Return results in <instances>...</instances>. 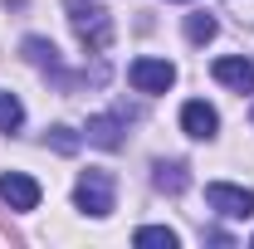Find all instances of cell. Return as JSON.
<instances>
[{"instance_id":"9","label":"cell","mask_w":254,"mask_h":249,"mask_svg":"<svg viewBox=\"0 0 254 249\" xmlns=\"http://www.w3.org/2000/svg\"><path fill=\"white\" fill-rule=\"evenodd\" d=\"M20 49H25V59H30L34 68H49V73H59V49H54L49 39H39V34H30V39H25Z\"/></svg>"},{"instance_id":"3","label":"cell","mask_w":254,"mask_h":249,"mask_svg":"<svg viewBox=\"0 0 254 249\" xmlns=\"http://www.w3.org/2000/svg\"><path fill=\"white\" fill-rule=\"evenodd\" d=\"M127 83H132L137 93H166V88L176 83V63H171V59H152V54H142V59L127 63Z\"/></svg>"},{"instance_id":"2","label":"cell","mask_w":254,"mask_h":249,"mask_svg":"<svg viewBox=\"0 0 254 249\" xmlns=\"http://www.w3.org/2000/svg\"><path fill=\"white\" fill-rule=\"evenodd\" d=\"M73 205H78L83 215H93V220H108L113 205H118V181H113L108 171H83V176L73 181Z\"/></svg>"},{"instance_id":"8","label":"cell","mask_w":254,"mask_h":249,"mask_svg":"<svg viewBox=\"0 0 254 249\" xmlns=\"http://www.w3.org/2000/svg\"><path fill=\"white\" fill-rule=\"evenodd\" d=\"M123 113H98V118H88V132H83V137H88V142H93V147H103V152H118V147H123Z\"/></svg>"},{"instance_id":"14","label":"cell","mask_w":254,"mask_h":249,"mask_svg":"<svg viewBox=\"0 0 254 249\" xmlns=\"http://www.w3.org/2000/svg\"><path fill=\"white\" fill-rule=\"evenodd\" d=\"M44 142H49V147H54V152H78V137H73V127H49V137H44Z\"/></svg>"},{"instance_id":"6","label":"cell","mask_w":254,"mask_h":249,"mask_svg":"<svg viewBox=\"0 0 254 249\" xmlns=\"http://www.w3.org/2000/svg\"><path fill=\"white\" fill-rule=\"evenodd\" d=\"M0 200H5L10 210H34V205H39V181L25 176V171H5V176H0Z\"/></svg>"},{"instance_id":"4","label":"cell","mask_w":254,"mask_h":249,"mask_svg":"<svg viewBox=\"0 0 254 249\" xmlns=\"http://www.w3.org/2000/svg\"><path fill=\"white\" fill-rule=\"evenodd\" d=\"M205 205L225 220H250L254 215V190L245 186H230V181H210L205 186Z\"/></svg>"},{"instance_id":"5","label":"cell","mask_w":254,"mask_h":249,"mask_svg":"<svg viewBox=\"0 0 254 249\" xmlns=\"http://www.w3.org/2000/svg\"><path fill=\"white\" fill-rule=\"evenodd\" d=\"M181 132H186V137H195V142H210V137L220 132V113H215L210 103L190 98L186 108H181Z\"/></svg>"},{"instance_id":"12","label":"cell","mask_w":254,"mask_h":249,"mask_svg":"<svg viewBox=\"0 0 254 249\" xmlns=\"http://www.w3.org/2000/svg\"><path fill=\"white\" fill-rule=\"evenodd\" d=\"M20 127H25V103L0 88V132H20Z\"/></svg>"},{"instance_id":"1","label":"cell","mask_w":254,"mask_h":249,"mask_svg":"<svg viewBox=\"0 0 254 249\" xmlns=\"http://www.w3.org/2000/svg\"><path fill=\"white\" fill-rule=\"evenodd\" d=\"M68 5V25L78 34V44L88 54H103L113 44V15L103 10V0H64Z\"/></svg>"},{"instance_id":"10","label":"cell","mask_w":254,"mask_h":249,"mask_svg":"<svg viewBox=\"0 0 254 249\" xmlns=\"http://www.w3.org/2000/svg\"><path fill=\"white\" fill-rule=\"evenodd\" d=\"M152 181H157V190H171V195H176V190H186V161H157V166H152Z\"/></svg>"},{"instance_id":"13","label":"cell","mask_w":254,"mask_h":249,"mask_svg":"<svg viewBox=\"0 0 254 249\" xmlns=\"http://www.w3.org/2000/svg\"><path fill=\"white\" fill-rule=\"evenodd\" d=\"M215 30H220L215 15H205V10H200V15H186V39H190V44H210Z\"/></svg>"},{"instance_id":"11","label":"cell","mask_w":254,"mask_h":249,"mask_svg":"<svg viewBox=\"0 0 254 249\" xmlns=\"http://www.w3.org/2000/svg\"><path fill=\"white\" fill-rule=\"evenodd\" d=\"M132 240H137L142 249H176V245H181V235H176V230H166V225H142Z\"/></svg>"},{"instance_id":"7","label":"cell","mask_w":254,"mask_h":249,"mask_svg":"<svg viewBox=\"0 0 254 249\" xmlns=\"http://www.w3.org/2000/svg\"><path fill=\"white\" fill-rule=\"evenodd\" d=\"M215 83H225V88H235V93H254V59H245V54H225V59H215Z\"/></svg>"}]
</instances>
